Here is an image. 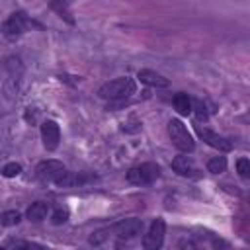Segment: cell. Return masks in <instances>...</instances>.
Wrapping results in <instances>:
<instances>
[{"mask_svg":"<svg viewBox=\"0 0 250 250\" xmlns=\"http://www.w3.org/2000/svg\"><path fill=\"white\" fill-rule=\"evenodd\" d=\"M139 78H141V82H145L148 86H158V88H166L168 86V80L162 74H158L154 70H148V68L139 70Z\"/></svg>","mask_w":250,"mask_h":250,"instance_id":"11","label":"cell"},{"mask_svg":"<svg viewBox=\"0 0 250 250\" xmlns=\"http://www.w3.org/2000/svg\"><path fill=\"white\" fill-rule=\"evenodd\" d=\"M47 213H49V205L43 201H37V203H31V207L27 209V219L33 223H39L47 217Z\"/></svg>","mask_w":250,"mask_h":250,"instance_id":"12","label":"cell"},{"mask_svg":"<svg viewBox=\"0 0 250 250\" xmlns=\"http://www.w3.org/2000/svg\"><path fill=\"white\" fill-rule=\"evenodd\" d=\"M41 137H43V145L47 150H55L59 146V141H61V131H59V125L51 119H47L43 125H41Z\"/></svg>","mask_w":250,"mask_h":250,"instance_id":"7","label":"cell"},{"mask_svg":"<svg viewBox=\"0 0 250 250\" xmlns=\"http://www.w3.org/2000/svg\"><path fill=\"white\" fill-rule=\"evenodd\" d=\"M105 236H107V234H104V230H100V232H96L94 236H90V244H102V242L105 240Z\"/></svg>","mask_w":250,"mask_h":250,"instance_id":"20","label":"cell"},{"mask_svg":"<svg viewBox=\"0 0 250 250\" xmlns=\"http://www.w3.org/2000/svg\"><path fill=\"white\" fill-rule=\"evenodd\" d=\"M133 92H135V82L131 78H115L100 88V96L104 100H123Z\"/></svg>","mask_w":250,"mask_h":250,"instance_id":"1","label":"cell"},{"mask_svg":"<svg viewBox=\"0 0 250 250\" xmlns=\"http://www.w3.org/2000/svg\"><path fill=\"white\" fill-rule=\"evenodd\" d=\"M191 109H195V113H197L199 119H207V111H205V105H203L201 100H193L191 102Z\"/></svg>","mask_w":250,"mask_h":250,"instance_id":"19","label":"cell"},{"mask_svg":"<svg viewBox=\"0 0 250 250\" xmlns=\"http://www.w3.org/2000/svg\"><path fill=\"white\" fill-rule=\"evenodd\" d=\"M164 230H166V225H164L162 219L152 221L150 229L146 230V234H145V238H143V246H145L146 250H156V248H160V246H162V240H164Z\"/></svg>","mask_w":250,"mask_h":250,"instance_id":"5","label":"cell"},{"mask_svg":"<svg viewBox=\"0 0 250 250\" xmlns=\"http://www.w3.org/2000/svg\"><path fill=\"white\" fill-rule=\"evenodd\" d=\"M141 230H143L141 219H125L111 227V232H115L119 238H133V236L141 234Z\"/></svg>","mask_w":250,"mask_h":250,"instance_id":"6","label":"cell"},{"mask_svg":"<svg viewBox=\"0 0 250 250\" xmlns=\"http://www.w3.org/2000/svg\"><path fill=\"white\" fill-rule=\"evenodd\" d=\"M172 168H174V172L180 174V176H191V174L195 172L193 160H191L189 156H186V154L176 156V158L172 160Z\"/></svg>","mask_w":250,"mask_h":250,"instance_id":"10","label":"cell"},{"mask_svg":"<svg viewBox=\"0 0 250 250\" xmlns=\"http://www.w3.org/2000/svg\"><path fill=\"white\" fill-rule=\"evenodd\" d=\"M168 135H170L172 143H174L180 150L191 152V150L195 148V143H193L191 133L188 131V127H186L180 119H170V123H168Z\"/></svg>","mask_w":250,"mask_h":250,"instance_id":"2","label":"cell"},{"mask_svg":"<svg viewBox=\"0 0 250 250\" xmlns=\"http://www.w3.org/2000/svg\"><path fill=\"white\" fill-rule=\"evenodd\" d=\"M207 170L213 172V174H223V172L227 170V160H225V156H215V158H211V160L207 162Z\"/></svg>","mask_w":250,"mask_h":250,"instance_id":"14","label":"cell"},{"mask_svg":"<svg viewBox=\"0 0 250 250\" xmlns=\"http://www.w3.org/2000/svg\"><path fill=\"white\" fill-rule=\"evenodd\" d=\"M21 221V215L18 213V211H4L2 215H0V223L4 225V227H14V225H18Z\"/></svg>","mask_w":250,"mask_h":250,"instance_id":"15","label":"cell"},{"mask_svg":"<svg viewBox=\"0 0 250 250\" xmlns=\"http://www.w3.org/2000/svg\"><path fill=\"white\" fill-rule=\"evenodd\" d=\"M51 221H53V225H62V223H66V221H68V211H66V209H57V211L53 213Z\"/></svg>","mask_w":250,"mask_h":250,"instance_id":"18","label":"cell"},{"mask_svg":"<svg viewBox=\"0 0 250 250\" xmlns=\"http://www.w3.org/2000/svg\"><path fill=\"white\" fill-rule=\"evenodd\" d=\"M158 176H160V166L154 162H145L141 166H133L127 172V182H131L135 186H145V184L154 182Z\"/></svg>","mask_w":250,"mask_h":250,"instance_id":"3","label":"cell"},{"mask_svg":"<svg viewBox=\"0 0 250 250\" xmlns=\"http://www.w3.org/2000/svg\"><path fill=\"white\" fill-rule=\"evenodd\" d=\"M174 107H176V111H178L180 115L191 113V98H189L188 94H184V92L176 94V96H174Z\"/></svg>","mask_w":250,"mask_h":250,"instance_id":"13","label":"cell"},{"mask_svg":"<svg viewBox=\"0 0 250 250\" xmlns=\"http://www.w3.org/2000/svg\"><path fill=\"white\" fill-rule=\"evenodd\" d=\"M20 172H21V166H20L18 162H10V164H6V166L2 168V174H4L6 178H14V176H20Z\"/></svg>","mask_w":250,"mask_h":250,"instance_id":"16","label":"cell"},{"mask_svg":"<svg viewBox=\"0 0 250 250\" xmlns=\"http://www.w3.org/2000/svg\"><path fill=\"white\" fill-rule=\"evenodd\" d=\"M27 18L21 14V12H18V14H12L6 21H4V25H2V31H4V35H8V37H16V35H20V33H23V29L27 27Z\"/></svg>","mask_w":250,"mask_h":250,"instance_id":"8","label":"cell"},{"mask_svg":"<svg viewBox=\"0 0 250 250\" xmlns=\"http://www.w3.org/2000/svg\"><path fill=\"white\" fill-rule=\"evenodd\" d=\"M6 246H8V248H10V246H12V248H29L31 244H29V242H21V240H8Z\"/></svg>","mask_w":250,"mask_h":250,"instance_id":"21","label":"cell"},{"mask_svg":"<svg viewBox=\"0 0 250 250\" xmlns=\"http://www.w3.org/2000/svg\"><path fill=\"white\" fill-rule=\"evenodd\" d=\"M195 131H197V135L207 143V145H211L213 148H219V150H230L232 148V145H230V141H227L225 137H221V135H217V133H213V131H209V129H205V127H195Z\"/></svg>","mask_w":250,"mask_h":250,"instance_id":"9","label":"cell"},{"mask_svg":"<svg viewBox=\"0 0 250 250\" xmlns=\"http://www.w3.org/2000/svg\"><path fill=\"white\" fill-rule=\"evenodd\" d=\"M236 170H238V174H240L242 178H248V176H250V162H248V158H238Z\"/></svg>","mask_w":250,"mask_h":250,"instance_id":"17","label":"cell"},{"mask_svg":"<svg viewBox=\"0 0 250 250\" xmlns=\"http://www.w3.org/2000/svg\"><path fill=\"white\" fill-rule=\"evenodd\" d=\"M37 178L43 180V182H53L57 184L64 174H66V168L62 166V162L59 160H45L37 166Z\"/></svg>","mask_w":250,"mask_h":250,"instance_id":"4","label":"cell"}]
</instances>
